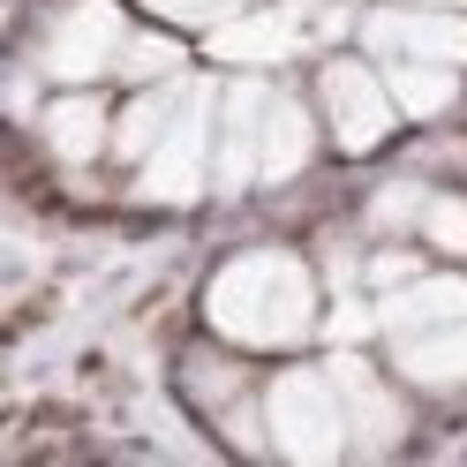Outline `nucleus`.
<instances>
[{"mask_svg":"<svg viewBox=\"0 0 467 467\" xmlns=\"http://www.w3.org/2000/svg\"><path fill=\"white\" fill-rule=\"evenodd\" d=\"M203 317L226 347H302L317 332V272L286 249H242L226 256L212 295H203Z\"/></svg>","mask_w":467,"mask_h":467,"instance_id":"obj_1","label":"nucleus"},{"mask_svg":"<svg viewBox=\"0 0 467 467\" xmlns=\"http://www.w3.org/2000/svg\"><path fill=\"white\" fill-rule=\"evenodd\" d=\"M203 189H219V91L212 83H182V106H173L166 136L136 166V196L143 203H196Z\"/></svg>","mask_w":467,"mask_h":467,"instance_id":"obj_2","label":"nucleus"},{"mask_svg":"<svg viewBox=\"0 0 467 467\" xmlns=\"http://www.w3.org/2000/svg\"><path fill=\"white\" fill-rule=\"evenodd\" d=\"M265 415H272V452L302 460V467H325L339 452H355V430H347V400H339V377L325 369H279L265 385Z\"/></svg>","mask_w":467,"mask_h":467,"instance_id":"obj_3","label":"nucleus"},{"mask_svg":"<svg viewBox=\"0 0 467 467\" xmlns=\"http://www.w3.org/2000/svg\"><path fill=\"white\" fill-rule=\"evenodd\" d=\"M317 113H325V129H332L339 151H377V143L392 136V121H400V99H392L385 68L325 61V76H317Z\"/></svg>","mask_w":467,"mask_h":467,"instance_id":"obj_4","label":"nucleus"},{"mask_svg":"<svg viewBox=\"0 0 467 467\" xmlns=\"http://www.w3.org/2000/svg\"><path fill=\"white\" fill-rule=\"evenodd\" d=\"M121 46H129V16L113 0H76V8L53 16L38 61H46L53 83H99V76L121 68Z\"/></svg>","mask_w":467,"mask_h":467,"instance_id":"obj_5","label":"nucleus"},{"mask_svg":"<svg viewBox=\"0 0 467 467\" xmlns=\"http://www.w3.org/2000/svg\"><path fill=\"white\" fill-rule=\"evenodd\" d=\"M362 46L377 53V61H445V68H467V8L392 0V8L362 16Z\"/></svg>","mask_w":467,"mask_h":467,"instance_id":"obj_6","label":"nucleus"},{"mask_svg":"<svg viewBox=\"0 0 467 467\" xmlns=\"http://www.w3.org/2000/svg\"><path fill=\"white\" fill-rule=\"evenodd\" d=\"M332 377H339V400H347V430H355V452L362 460H385V452H400L407 445V407H400V392L377 377L355 347H339L332 355Z\"/></svg>","mask_w":467,"mask_h":467,"instance_id":"obj_7","label":"nucleus"},{"mask_svg":"<svg viewBox=\"0 0 467 467\" xmlns=\"http://www.w3.org/2000/svg\"><path fill=\"white\" fill-rule=\"evenodd\" d=\"M265 99H272V83H256V76L219 91V189L226 196L265 182Z\"/></svg>","mask_w":467,"mask_h":467,"instance_id":"obj_8","label":"nucleus"},{"mask_svg":"<svg viewBox=\"0 0 467 467\" xmlns=\"http://www.w3.org/2000/svg\"><path fill=\"white\" fill-rule=\"evenodd\" d=\"M317 31H309V16H302V0L295 8H234L226 23H212V53L219 61H234V68H272V61H286V53H302Z\"/></svg>","mask_w":467,"mask_h":467,"instance_id":"obj_9","label":"nucleus"},{"mask_svg":"<svg viewBox=\"0 0 467 467\" xmlns=\"http://www.w3.org/2000/svg\"><path fill=\"white\" fill-rule=\"evenodd\" d=\"M392 369L430 400L467 392V317L452 325H422V332H392Z\"/></svg>","mask_w":467,"mask_h":467,"instance_id":"obj_10","label":"nucleus"},{"mask_svg":"<svg viewBox=\"0 0 467 467\" xmlns=\"http://www.w3.org/2000/svg\"><path fill=\"white\" fill-rule=\"evenodd\" d=\"M38 136H46V151L61 159V166H91L99 151H113V113L91 91H61V99L38 113Z\"/></svg>","mask_w":467,"mask_h":467,"instance_id":"obj_11","label":"nucleus"},{"mask_svg":"<svg viewBox=\"0 0 467 467\" xmlns=\"http://www.w3.org/2000/svg\"><path fill=\"white\" fill-rule=\"evenodd\" d=\"M467 317V279L460 272H415L407 286L377 295V325L385 332H422V325H452Z\"/></svg>","mask_w":467,"mask_h":467,"instance_id":"obj_12","label":"nucleus"},{"mask_svg":"<svg viewBox=\"0 0 467 467\" xmlns=\"http://www.w3.org/2000/svg\"><path fill=\"white\" fill-rule=\"evenodd\" d=\"M317 151V113L295 91H272L265 99V182H295Z\"/></svg>","mask_w":467,"mask_h":467,"instance_id":"obj_13","label":"nucleus"},{"mask_svg":"<svg viewBox=\"0 0 467 467\" xmlns=\"http://www.w3.org/2000/svg\"><path fill=\"white\" fill-rule=\"evenodd\" d=\"M173 106H182V76H173V83H143V91H136L121 113H113V159L143 166V159H151V143L166 136Z\"/></svg>","mask_w":467,"mask_h":467,"instance_id":"obj_14","label":"nucleus"},{"mask_svg":"<svg viewBox=\"0 0 467 467\" xmlns=\"http://www.w3.org/2000/svg\"><path fill=\"white\" fill-rule=\"evenodd\" d=\"M385 83L407 121H437L460 99V68H445V61H385Z\"/></svg>","mask_w":467,"mask_h":467,"instance_id":"obj_15","label":"nucleus"},{"mask_svg":"<svg viewBox=\"0 0 467 467\" xmlns=\"http://www.w3.org/2000/svg\"><path fill=\"white\" fill-rule=\"evenodd\" d=\"M121 83H173L182 76V46H173L166 31H129V46H121V68H113Z\"/></svg>","mask_w":467,"mask_h":467,"instance_id":"obj_16","label":"nucleus"},{"mask_svg":"<svg viewBox=\"0 0 467 467\" xmlns=\"http://www.w3.org/2000/svg\"><path fill=\"white\" fill-rule=\"evenodd\" d=\"M415 234H422L437 256H467V196H430Z\"/></svg>","mask_w":467,"mask_h":467,"instance_id":"obj_17","label":"nucleus"},{"mask_svg":"<svg viewBox=\"0 0 467 467\" xmlns=\"http://www.w3.org/2000/svg\"><path fill=\"white\" fill-rule=\"evenodd\" d=\"M422 203H430V189L400 182V189H385V196L369 203V226H422Z\"/></svg>","mask_w":467,"mask_h":467,"instance_id":"obj_18","label":"nucleus"},{"mask_svg":"<svg viewBox=\"0 0 467 467\" xmlns=\"http://www.w3.org/2000/svg\"><path fill=\"white\" fill-rule=\"evenodd\" d=\"M151 16H166V23H226L234 8H249V0H143Z\"/></svg>","mask_w":467,"mask_h":467,"instance_id":"obj_19","label":"nucleus"},{"mask_svg":"<svg viewBox=\"0 0 467 467\" xmlns=\"http://www.w3.org/2000/svg\"><path fill=\"white\" fill-rule=\"evenodd\" d=\"M422 272V256H407V249H385V256H369V286L385 295V286H407Z\"/></svg>","mask_w":467,"mask_h":467,"instance_id":"obj_20","label":"nucleus"},{"mask_svg":"<svg viewBox=\"0 0 467 467\" xmlns=\"http://www.w3.org/2000/svg\"><path fill=\"white\" fill-rule=\"evenodd\" d=\"M422 8H467V0H422Z\"/></svg>","mask_w":467,"mask_h":467,"instance_id":"obj_21","label":"nucleus"}]
</instances>
